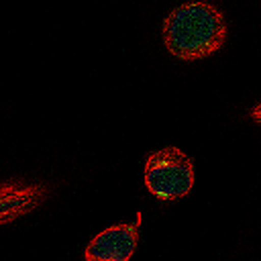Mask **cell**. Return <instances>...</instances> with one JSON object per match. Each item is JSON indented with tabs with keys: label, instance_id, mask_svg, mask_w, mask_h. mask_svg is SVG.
Wrapping results in <instances>:
<instances>
[{
	"label": "cell",
	"instance_id": "cell-3",
	"mask_svg": "<svg viewBox=\"0 0 261 261\" xmlns=\"http://www.w3.org/2000/svg\"><path fill=\"white\" fill-rule=\"evenodd\" d=\"M139 222L137 216L135 224H114L102 232H98L90 245L86 247V261H124L128 259L139 241Z\"/></svg>",
	"mask_w": 261,
	"mask_h": 261
},
{
	"label": "cell",
	"instance_id": "cell-5",
	"mask_svg": "<svg viewBox=\"0 0 261 261\" xmlns=\"http://www.w3.org/2000/svg\"><path fill=\"white\" fill-rule=\"evenodd\" d=\"M251 116H253V120H255V122H261V104H257V106L253 108Z\"/></svg>",
	"mask_w": 261,
	"mask_h": 261
},
{
	"label": "cell",
	"instance_id": "cell-2",
	"mask_svg": "<svg viewBox=\"0 0 261 261\" xmlns=\"http://www.w3.org/2000/svg\"><path fill=\"white\" fill-rule=\"evenodd\" d=\"M145 186L159 200H177L188 196L194 186V163L177 147H163L147 155Z\"/></svg>",
	"mask_w": 261,
	"mask_h": 261
},
{
	"label": "cell",
	"instance_id": "cell-4",
	"mask_svg": "<svg viewBox=\"0 0 261 261\" xmlns=\"http://www.w3.org/2000/svg\"><path fill=\"white\" fill-rule=\"evenodd\" d=\"M45 186H20L6 181L0 188V222L6 224L16 216H22L37 208L45 198Z\"/></svg>",
	"mask_w": 261,
	"mask_h": 261
},
{
	"label": "cell",
	"instance_id": "cell-1",
	"mask_svg": "<svg viewBox=\"0 0 261 261\" xmlns=\"http://www.w3.org/2000/svg\"><path fill=\"white\" fill-rule=\"evenodd\" d=\"M226 39L224 14L208 2H188L173 8L163 20V43L167 51L184 61L212 55Z\"/></svg>",
	"mask_w": 261,
	"mask_h": 261
}]
</instances>
